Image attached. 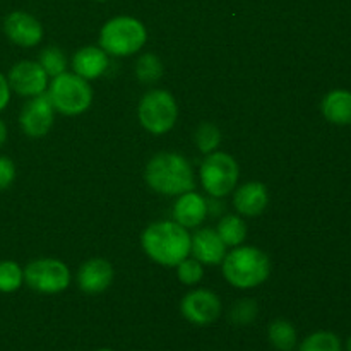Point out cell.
<instances>
[{
    "mask_svg": "<svg viewBox=\"0 0 351 351\" xmlns=\"http://www.w3.org/2000/svg\"><path fill=\"white\" fill-rule=\"evenodd\" d=\"M144 252L161 266H178L191 252V235L187 228L175 221H158L147 226L143 233Z\"/></svg>",
    "mask_w": 351,
    "mask_h": 351,
    "instance_id": "1",
    "label": "cell"
},
{
    "mask_svg": "<svg viewBox=\"0 0 351 351\" xmlns=\"http://www.w3.org/2000/svg\"><path fill=\"white\" fill-rule=\"evenodd\" d=\"M146 182L163 195H182L195 187L192 167L177 153L156 154L146 167Z\"/></svg>",
    "mask_w": 351,
    "mask_h": 351,
    "instance_id": "2",
    "label": "cell"
},
{
    "mask_svg": "<svg viewBox=\"0 0 351 351\" xmlns=\"http://www.w3.org/2000/svg\"><path fill=\"white\" fill-rule=\"evenodd\" d=\"M223 274L235 288L249 290L269 278L271 261L267 254L256 247H237L223 259Z\"/></svg>",
    "mask_w": 351,
    "mask_h": 351,
    "instance_id": "3",
    "label": "cell"
},
{
    "mask_svg": "<svg viewBox=\"0 0 351 351\" xmlns=\"http://www.w3.org/2000/svg\"><path fill=\"white\" fill-rule=\"evenodd\" d=\"M147 40V31L141 21L134 17L122 16L108 21L99 33V47L108 55L127 57L144 47Z\"/></svg>",
    "mask_w": 351,
    "mask_h": 351,
    "instance_id": "4",
    "label": "cell"
},
{
    "mask_svg": "<svg viewBox=\"0 0 351 351\" xmlns=\"http://www.w3.org/2000/svg\"><path fill=\"white\" fill-rule=\"evenodd\" d=\"M48 96L57 112L74 117L89 108L93 101V89L89 82L75 72L74 74L64 72L53 77Z\"/></svg>",
    "mask_w": 351,
    "mask_h": 351,
    "instance_id": "5",
    "label": "cell"
},
{
    "mask_svg": "<svg viewBox=\"0 0 351 351\" xmlns=\"http://www.w3.org/2000/svg\"><path fill=\"white\" fill-rule=\"evenodd\" d=\"M178 117V106L171 93L154 89L144 95L139 103V120L147 132L160 136L173 129Z\"/></svg>",
    "mask_w": 351,
    "mask_h": 351,
    "instance_id": "6",
    "label": "cell"
},
{
    "mask_svg": "<svg viewBox=\"0 0 351 351\" xmlns=\"http://www.w3.org/2000/svg\"><path fill=\"white\" fill-rule=\"evenodd\" d=\"M239 180V165L230 154H208L201 167L202 187L213 197H225L235 189Z\"/></svg>",
    "mask_w": 351,
    "mask_h": 351,
    "instance_id": "7",
    "label": "cell"
},
{
    "mask_svg": "<svg viewBox=\"0 0 351 351\" xmlns=\"http://www.w3.org/2000/svg\"><path fill=\"white\" fill-rule=\"evenodd\" d=\"M24 281L38 293H60L71 283L69 267L58 259L33 261L24 269Z\"/></svg>",
    "mask_w": 351,
    "mask_h": 351,
    "instance_id": "8",
    "label": "cell"
},
{
    "mask_svg": "<svg viewBox=\"0 0 351 351\" xmlns=\"http://www.w3.org/2000/svg\"><path fill=\"white\" fill-rule=\"evenodd\" d=\"M53 103L48 95L33 96L19 115L21 129L29 137H43L53 125Z\"/></svg>",
    "mask_w": 351,
    "mask_h": 351,
    "instance_id": "9",
    "label": "cell"
},
{
    "mask_svg": "<svg viewBox=\"0 0 351 351\" xmlns=\"http://www.w3.org/2000/svg\"><path fill=\"white\" fill-rule=\"evenodd\" d=\"M180 311L191 324L209 326L221 314V302L213 291L194 290L185 295L180 304Z\"/></svg>",
    "mask_w": 351,
    "mask_h": 351,
    "instance_id": "10",
    "label": "cell"
},
{
    "mask_svg": "<svg viewBox=\"0 0 351 351\" xmlns=\"http://www.w3.org/2000/svg\"><path fill=\"white\" fill-rule=\"evenodd\" d=\"M7 81H9L10 89L14 93L33 98V96L43 95L48 84V75L38 62L23 60L17 62L10 69Z\"/></svg>",
    "mask_w": 351,
    "mask_h": 351,
    "instance_id": "11",
    "label": "cell"
},
{
    "mask_svg": "<svg viewBox=\"0 0 351 351\" xmlns=\"http://www.w3.org/2000/svg\"><path fill=\"white\" fill-rule=\"evenodd\" d=\"M3 31H5L7 38L12 43L26 48L34 47L43 38V27H41L40 21L31 16V14L23 12V10L10 12L5 17V21H3Z\"/></svg>",
    "mask_w": 351,
    "mask_h": 351,
    "instance_id": "12",
    "label": "cell"
},
{
    "mask_svg": "<svg viewBox=\"0 0 351 351\" xmlns=\"http://www.w3.org/2000/svg\"><path fill=\"white\" fill-rule=\"evenodd\" d=\"M191 252L195 259L208 266L223 263L226 256V245L219 239L218 232L213 228L197 230L194 237H191Z\"/></svg>",
    "mask_w": 351,
    "mask_h": 351,
    "instance_id": "13",
    "label": "cell"
},
{
    "mask_svg": "<svg viewBox=\"0 0 351 351\" xmlns=\"http://www.w3.org/2000/svg\"><path fill=\"white\" fill-rule=\"evenodd\" d=\"M113 281V267L105 259H89L77 273V285L89 295L103 293Z\"/></svg>",
    "mask_w": 351,
    "mask_h": 351,
    "instance_id": "14",
    "label": "cell"
},
{
    "mask_svg": "<svg viewBox=\"0 0 351 351\" xmlns=\"http://www.w3.org/2000/svg\"><path fill=\"white\" fill-rule=\"evenodd\" d=\"M208 216V201L197 192H185L173 206V221L184 228H195Z\"/></svg>",
    "mask_w": 351,
    "mask_h": 351,
    "instance_id": "15",
    "label": "cell"
},
{
    "mask_svg": "<svg viewBox=\"0 0 351 351\" xmlns=\"http://www.w3.org/2000/svg\"><path fill=\"white\" fill-rule=\"evenodd\" d=\"M267 202L269 194L266 185L261 182H249L237 189L233 195V206L243 216H259L267 208Z\"/></svg>",
    "mask_w": 351,
    "mask_h": 351,
    "instance_id": "16",
    "label": "cell"
},
{
    "mask_svg": "<svg viewBox=\"0 0 351 351\" xmlns=\"http://www.w3.org/2000/svg\"><path fill=\"white\" fill-rule=\"evenodd\" d=\"M72 67L75 74L86 81L98 79L108 69V53L101 47H84L74 53Z\"/></svg>",
    "mask_w": 351,
    "mask_h": 351,
    "instance_id": "17",
    "label": "cell"
},
{
    "mask_svg": "<svg viewBox=\"0 0 351 351\" xmlns=\"http://www.w3.org/2000/svg\"><path fill=\"white\" fill-rule=\"evenodd\" d=\"M322 115L335 125H351V91L335 89L322 99Z\"/></svg>",
    "mask_w": 351,
    "mask_h": 351,
    "instance_id": "18",
    "label": "cell"
},
{
    "mask_svg": "<svg viewBox=\"0 0 351 351\" xmlns=\"http://www.w3.org/2000/svg\"><path fill=\"white\" fill-rule=\"evenodd\" d=\"M271 345L278 351H293L297 346V329L285 319H278L267 329Z\"/></svg>",
    "mask_w": 351,
    "mask_h": 351,
    "instance_id": "19",
    "label": "cell"
},
{
    "mask_svg": "<svg viewBox=\"0 0 351 351\" xmlns=\"http://www.w3.org/2000/svg\"><path fill=\"white\" fill-rule=\"evenodd\" d=\"M218 235L223 240L225 245L237 247L245 240L247 237V225L240 216L228 215L225 218H221V221L218 223Z\"/></svg>",
    "mask_w": 351,
    "mask_h": 351,
    "instance_id": "20",
    "label": "cell"
},
{
    "mask_svg": "<svg viewBox=\"0 0 351 351\" xmlns=\"http://www.w3.org/2000/svg\"><path fill=\"white\" fill-rule=\"evenodd\" d=\"M298 351H341V341L335 332L317 331L302 341Z\"/></svg>",
    "mask_w": 351,
    "mask_h": 351,
    "instance_id": "21",
    "label": "cell"
},
{
    "mask_svg": "<svg viewBox=\"0 0 351 351\" xmlns=\"http://www.w3.org/2000/svg\"><path fill=\"white\" fill-rule=\"evenodd\" d=\"M163 74V64L160 58L153 53L141 55L136 64V75L144 84H153Z\"/></svg>",
    "mask_w": 351,
    "mask_h": 351,
    "instance_id": "22",
    "label": "cell"
},
{
    "mask_svg": "<svg viewBox=\"0 0 351 351\" xmlns=\"http://www.w3.org/2000/svg\"><path fill=\"white\" fill-rule=\"evenodd\" d=\"M24 281V271L14 261H2L0 263V291L12 293L19 290Z\"/></svg>",
    "mask_w": 351,
    "mask_h": 351,
    "instance_id": "23",
    "label": "cell"
},
{
    "mask_svg": "<svg viewBox=\"0 0 351 351\" xmlns=\"http://www.w3.org/2000/svg\"><path fill=\"white\" fill-rule=\"evenodd\" d=\"M38 64L47 72V75L57 77V75L64 74L65 69H67V57L58 47H48L40 53Z\"/></svg>",
    "mask_w": 351,
    "mask_h": 351,
    "instance_id": "24",
    "label": "cell"
},
{
    "mask_svg": "<svg viewBox=\"0 0 351 351\" xmlns=\"http://www.w3.org/2000/svg\"><path fill=\"white\" fill-rule=\"evenodd\" d=\"M221 143V132L213 123H201L195 130V144L202 153L209 154Z\"/></svg>",
    "mask_w": 351,
    "mask_h": 351,
    "instance_id": "25",
    "label": "cell"
},
{
    "mask_svg": "<svg viewBox=\"0 0 351 351\" xmlns=\"http://www.w3.org/2000/svg\"><path fill=\"white\" fill-rule=\"evenodd\" d=\"M177 267L178 280L184 285H189V287L197 285L204 276V271H202L201 263L197 259H184Z\"/></svg>",
    "mask_w": 351,
    "mask_h": 351,
    "instance_id": "26",
    "label": "cell"
},
{
    "mask_svg": "<svg viewBox=\"0 0 351 351\" xmlns=\"http://www.w3.org/2000/svg\"><path fill=\"white\" fill-rule=\"evenodd\" d=\"M257 304L254 300H240L230 312V319L237 326H247L256 319Z\"/></svg>",
    "mask_w": 351,
    "mask_h": 351,
    "instance_id": "27",
    "label": "cell"
},
{
    "mask_svg": "<svg viewBox=\"0 0 351 351\" xmlns=\"http://www.w3.org/2000/svg\"><path fill=\"white\" fill-rule=\"evenodd\" d=\"M16 178V167L12 160L7 156H0V191H5L12 185Z\"/></svg>",
    "mask_w": 351,
    "mask_h": 351,
    "instance_id": "28",
    "label": "cell"
},
{
    "mask_svg": "<svg viewBox=\"0 0 351 351\" xmlns=\"http://www.w3.org/2000/svg\"><path fill=\"white\" fill-rule=\"evenodd\" d=\"M10 101V86L5 75L0 72V112L9 105Z\"/></svg>",
    "mask_w": 351,
    "mask_h": 351,
    "instance_id": "29",
    "label": "cell"
},
{
    "mask_svg": "<svg viewBox=\"0 0 351 351\" xmlns=\"http://www.w3.org/2000/svg\"><path fill=\"white\" fill-rule=\"evenodd\" d=\"M5 141H7V127H5V123L0 120V147L3 146V143H5Z\"/></svg>",
    "mask_w": 351,
    "mask_h": 351,
    "instance_id": "30",
    "label": "cell"
},
{
    "mask_svg": "<svg viewBox=\"0 0 351 351\" xmlns=\"http://www.w3.org/2000/svg\"><path fill=\"white\" fill-rule=\"evenodd\" d=\"M346 351H351V336H350L348 343H346Z\"/></svg>",
    "mask_w": 351,
    "mask_h": 351,
    "instance_id": "31",
    "label": "cell"
},
{
    "mask_svg": "<svg viewBox=\"0 0 351 351\" xmlns=\"http://www.w3.org/2000/svg\"><path fill=\"white\" fill-rule=\"evenodd\" d=\"M98 351H113V350H108V348H103V350H98Z\"/></svg>",
    "mask_w": 351,
    "mask_h": 351,
    "instance_id": "32",
    "label": "cell"
},
{
    "mask_svg": "<svg viewBox=\"0 0 351 351\" xmlns=\"http://www.w3.org/2000/svg\"><path fill=\"white\" fill-rule=\"evenodd\" d=\"M99 2H103V0H99Z\"/></svg>",
    "mask_w": 351,
    "mask_h": 351,
    "instance_id": "33",
    "label": "cell"
}]
</instances>
